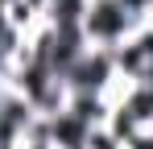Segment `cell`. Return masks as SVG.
<instances>
[{
	"label": "cell",
	"mask_w": 153,
	"mask_h": 149,
	"mask_svg": "<svg viewBox=\"0 0 153 149\" xmlns=\"http://www.w3.org/2000/svg\"><path fill=\"white\" fill-rule=\"evenodd\" d=\"M141 17H132L120 0H87V13H83V21H79V33H83V42L91 50H120L141 29Z\"/></svg>",
	"instance_id": "6da1fadb"
},
{
	"label": "cell",
	"mask_w": 153,
	"mask_h": 149,
	"mask_svg": "<svg viewBox=\"0 0 153 149\" xmlns=\"http://www.w3.org/2000/svg\"><path fill=\"white\" fill-rule=\"evenodd\" d=\"M83 149H124V141H120L108 124H100V128L87 133V145H83Z\"/></svg>",
	"instance_id": "7a4b0ae2"
},
{
	"label": "cell",
	"mask_w": 153,
	"mask_h": 149,
	"mask_svg": "<svg viewBox=\"0 0 153 149\" xmlns=\"http://www.w3.org/2000/svg\"><path fill=\"white\" fill-rule=\"evenodd\" d=\"M124 149H153V124L149 128H137V133L124 141Z\"/></svg>",
	"instance_id": "3957f363"
},
{
	"label": "cell",
	"mask_w": 153,
	"mask_h": 149,
	"mask_svg": "<svg viewBox=\"0 0 153 149\" xmlns=\"http://www.w3.org/2000/svg\"><path fill=\"white\" fill-rule=\"evenodd\" d=\"M120 4H124L132 17H141V21H149V17H153V0H120Z\"/></svg>",
	"instance_id": "277c9868"
},
{
	"label": "cell",
	"mask_w": 153,
	"mask_h": 149,
	"mask_svg": "<svg viewBox=\"0 0 153 149\" xmlns=\"http://www.w3.org/2000/svg\"><path fill=\"white\" fill-rule=\"evenodd\" d=\"M149 21H153V17H149Z\"/></svg>",
	"instance_id": "5b68a950"
}]
</instances>
